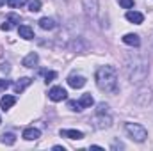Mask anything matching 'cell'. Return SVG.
<instances>
[{"label": "cell", "instance_id": "cell-5", "mask_svg": "<svg viewBox=\"0 0 153 151\" xmlns=\"http://www.w3.org/2000/svg\"><path fill=\"white\" fill-rule=\"evenodd\" d=\"M48 98H50L52 101H62V100H66V98H68V93H66V89H64V87L55 85V87H52V89L48 91Z\"/></svg>", "mask_w": 153, "mask_h": 151}, {"label": "cell", "instance_id": "cell-8", "mask_svg": "<svg viewBox=\"0 0 153 151\" xmlns=\"http://www.w3.org/2000/svg\"><path fill=\"white\" fill-rule=\"evenodd\" d=\"M85 76L82 75H70L68 76V84H70V87H73V89H82L84 85H85Z\"/></svg>", "mask_w": 153, "mask_h": 151}, {"label": "cell", "instance_id": "cell-18", "mask_svg": "<svg viewBox=\"0 0 153 151\" xmlns=\"http://www.w3.org/2000/svg\"><path fill=\"white\" fill-rule=\"evenodd\" d=\"M0 142H2V144H5V146H13V144L16 142V135H14V133H11V132H5V133H2V135H0Z\"/></svg>", "mask_w": 153, "mask_h": 151}, {"label": "cell", "instance_id": "cell-19", "mask_svg": "<svg viewBox=\"0 0 153 151\" xmlns=\"http://www.w3.org/2000/svg\"><path fill=\"white\" fill-rule=\"evenodd\" d=\"M78 101H80V105H82L84 109H89L91 105H94V100H93V96H91L89 93H85V94H82V98H80Z\"/></svg>", "mask_w": 153, "mask_h": 151}, {"label": "cell", "instance_id": "cell-22", "mask_svg": "<svg viewBox=\"0 0 153 151\" xmlns=\"http://www.w3.org/2000/svg\"><path fill=\"white\" fill-rule=\"evenodd\" d=\"M27 4V0H7V5L13 7V9H20Z\"/></svg>", "mask_w": 153, "mask_h": 151}, {"label": "cell", "instance_id": "cell-26", "mask_svg": "<svg viewBox=\"0 0 153 151\" xmlns=\"http://www.w3.org/2000/svg\"><path fill=\"white\" fill-rule=\"evenodd\" d=\"M0 70H2L4 73H9V71H11V68H9L7 62H2V64H0Z\"/></svg>", "mask_w": 153, "mask_h": 151}, {"label": "cell", "instance_id": "cell-20", "mask_svg": "<svg viewBox=\"0 0 153 151\" xmlns=\"http://www.w3.org/2000/svg\"><path fill=\"white\" fill-rule=\"evenodd\" d=\"M68 107H70V110H73V112H82V110H84V107L80 105V101H75V100H70V101H68Z\"/></svg>", "mask_w": 153, "mask_h": 151}, {"label": "cell", "instance_id": "cell-1", "mask_svg": "<svg viewBox=\"0 0 153 151\" xmlns=\"http://www.w3.org/2000/svg\"><path fill=\"white\" fill-rule=\"evenodd\" d=\"M94 78H96V85L102 91L111 93V94L117 93V71H116L114 66H102V68H98Z\"/></svg>", "mask_w": 153, "mask_h": 151}, {"label": "cell", "instance_id": "cell-3", "mask_svg": "<svg viewBox=\"0 0 153 151\" xmlns=\"http://www.w3.org/2000/svg\"><path fill=\"white\" fill-rule=\"evenodd\" d=\"M125 132L128 133V137L135 142H144L146 137H148V132L143 124H137V123H126L125 124Z\"/></svg>", "mask_w": 153, "mask_h": 151}, {"label": "cell", "instance_id": "cell-30", "mask_svg": "<svg viewBox=\"0 0 153 151\" xmlns=\"http://www.w3.org/2000/svg\"><path fill=\"white\" fill-rule=\"evenodd\" d=\"M0 123H2V119H0Z\"/></svg>", "mask_w": 153, "mask_h": 151}, {"label": "cell", "instance_id": "cell-15", "mask_svg": "<svg viewBox=\"0 0 153 151\" xmlns=\"http://www.w3.org/2000/svg\"><path fill=\"white\" fill-rule=\"evenodd\" d=\"M18 34H20V38L27 39V41L34 39V30H32L29 25H20V27H18Z\"/></svg>", "mask_w": 153, "mask_h": 151}, {"label": "cell", "instance_id": "cell-25", "mask_svg": "<svg viewBox=\"0 0 153 151\" xmlns=\"http://www.w3.org/2000/svg\"><path fill=\"white\" fill-rule=\"evenodd\" d=\"M7 87H11V82H9V80H4V78H0V91H5Z\"/></svg>", "mask_w": 153, "mask_h": 151}, {"label": "cell", "instance_id": "cell-14", "mask_svg": "<svg viewBox=\"0 0 153 151\" xmlns=\"http://www.w3.org/2000/svg\"><path fill=\"white\" fill-rule=\"evenodd\" d=\"M14 103H16V98H14V96H11V94H5V96H2V100H0V107H2V110H4V112H5V110H9Z\"/></svg>", "mask_w": 153, "mask_h": 151}, {"label": "cell", "instance_id": "cell-17", "mask_svg": "<svg viewBox=\"0 0 153 151\" xmlns=\"http://www.w3.org/2000/svg\"><path fill=\"white\" fill-rule=\"evenodd\" d=\"M39 27H41L43 30H53V29L57 27V23H55L53 18H41V20H39Z\"/></svg>", "mask_w": 153, "mask_h": 151}, {"label": "cell", "instance_id": "cell-28", "mask_svg": "<svg viewBox=\"0 0 153 151\" xmlns=\"http://www.w3.org/2000/svg\"><path fill=\"white\" fill-rule=\"evenodd\" d=\"M4 4H5V0H0V7H2V5H4Z\"/></svg>", "mask_w": 153, "mask_h": 151}, {"label": "cell", "instance_id": "cell-24", "mask_svg": "<svg viewBox=\"0 0 153 151\" xmlns=\"http://www.w3.org/2000/svg\"><path fill=\"white\" fill-rule=\"evenodd\" d=\"M119 5L123 9H132L134 7V0H119Z\"/></svg>", "mask_w": 153, "mask_h": 151}, {"label": "cell", "instance_id": "cell-11", "mask_svg": "<svg viewBox=\"0 0 153 151\" xmlns=\"http://www.w3.org/2000/svg\"><path fill=\"white\" fill-rule=\"evenodd\" d=\"M38 62H39V55L36 52H30V53L22 61V64H23L25 68H34V66H38Z\"/></svg>", "mask_w": 153, "mask_h": 151}, {"label": "cell", "instance_id": "cell-27", "mask_svg": "<svg viewBox=\"0 0 153 151\" xmlns=\"http://www.w3.org/2000/svg\"><path fill=\"white\" fill-rule=\"evenodd\" d=\"M53 150L55 151H64V148H62V146H53Z\"/></svg>", "mask_w": 153, "mask_h": 151}, {"label": "cell", "instance_id": "cell-7", "mask_svg": "<svg viewBox=\"0 0 153 151\" xmlns=\"http://www.w3.org/2000/svg\"><path fill=\"white\" fill-rule=\"evenodd\" d=\"M18 23H20V16H18V14H14V13H11V14L7 16V20H5V21H4V23L0 25V29L7 32V30L14 29V27H16Z\"/></svg>", "mask_w": 153, "mask_h": 151}, {"label": "cell", "instance_id": "cell-23", "mask_svg": "<svg viewBox=\"0 0 153 151\" xmlns=\"http://www.w3.org/2000/svg\"><path fill=\"white\" fill-rule=\"evenodd\" d=\"M41 73L45 75V82H46V84H48V82H52L53 78H57V73H55V71H46V70H43Z\"/></svg>", "mask_w": 153, "mask_h": 151}, {"label": "cell", "instance_id": "cell-2", "mask_svg": "<svg viewBox=\"0 0 153 151\" xmlns=\"http://www.w3.org/2000/svg\"><path fill=\"white\" fill-rule=\"evenodd\" d=\"M126 75L128 78L134 82V84H139V82H143L146 76H148V71H150V68H148V62L143 59V57H139V55H130L128 59H126Z\"/></svg>", "mask_w": 153, "mask_h": 151}, {"label": "cell", "instance_id": "cell-12", "mask_svg": "<svg viewBox=\"0 0 153 151\" xmlns=\"http://www.w3.org/2000/svg\"><path fill=\"white\" fill-rule=\"evenodd\" d=\"M126 20L130 23H135V25H141L144 21V14L143 13H137V11H128L126 13Z\"/></svg>", "mask_w": 153, "mask_h": 151}, {"label": "cell", "instance_id": "cell-4", "mask_svg": "<svg viewBox=\"0 0 153 151\" xmlns=\"http://www.w3.org/2000/svg\"><path fill=\"white\" fill-rule=\"evenodd\" d=\"M91 123L96 130H107L112 124V117L109 112H96V115L91 119Z\"/></svg>", "mask_w": 153, "mask_h": 151}, {"label": "cell", "instance_id": "cell-6", "mask_svg": "<svg viewBox=\"0 0 153 151\" xmlns=\"http://www.w3.org/2000/svg\"><path fill=\"white\" fill-rule=\"evenodd\" d=\"M84 11L87 14V18H96L98 14V0H84Z\"/></svg>", "mask_w": 153, "mask_h": 151}, {"label": "cell", "instance_id": "cell-10", "mask_svg": "<svg viewBox=\"0 0 153 151\" xmlns=\"http://www.w3.org/2000/svg\"><path fill=\"white\" fill-rule=\"evenodd\" d=\"M59 135H61V137H66V139H71V141H80V139H84V132H78V130H61Z\"/></svg>", "mask_w": 153, "mask_h": 151}, {"label": "cell", "instance_id": "cell-9", "mask_svg": "<svg viewBox=\"0 0 153 151\" xmlns=\"http://www.w3.org/2000/svg\"><path fill=\"white\" fill-rule=\"evenodd\" d=\"M30 84H32V78H29V76H23V78H20V80H18V82L13 85V87H14V93H16V94H22V93H23V91H25V89L30 85Z\"/></svg>", "mask_w": 153, "mask_h": 151}, {"label": "cell", "instance_id": "cell-13", "mask_svg": "<svg viewBox=\"0 0 153 151\" xmlns=\"http://www.w3.org/2000/svg\"><path fill=\"white\" fill-rule=\"evenodd\" d=\"M22 135H23L25 141H38L39 137H41V132H39L38 128H25Z\"/></svg>", "mask_w": 153, "mask_h": 151}, {"label": "cell", "instance_id": "cell-16", "mask_svg": "<svg viewBox=\"0 0 153 151\" xmlns=\"http://www.w3.org/2000/svg\"><path fill=\"white\" fill-rule=\"evenodd\" d=\"M123 43L125 44H128V46H139L141 44V39H139V36L137 34H125L123 36Z\"/></svg>", "mask_w": 153, "mask_h": 151}, {"label": "cell", "instance_id": "cell-29", "mask_svg": "<svg viewBox=\"0 0 153 151\" xmlns=\"http://www.w3.org/2000/svg\"><path fill=\"white\" fill-rule=\"evenodd\" d=\"M55 2H59V4H61V2H68V0H55Z\"/></svg>", "mask_w": 153, "mask_h": 151}, {"label": "cell", "instance_id": "cell-21", "mask_svg": "<svg viewBox=\"0 0 153 151\" xmlns=\"http://www.w3.org/2000/svg\"><path fill=\"white\" fill-rule=\"evenodd\" d=\"M29 11H30V13L41 11V0H30V2H29Z\"/></svg>", "mask_w": 153, "mask_h": 151}]
</instances>
